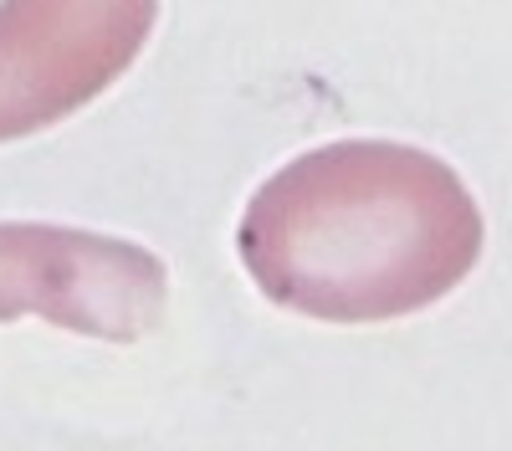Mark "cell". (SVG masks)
Returning a JSON list of instances; mask_svg holds the SVG:
<instances>
[{
  "instance_id": "cell-3",
  "label": "cell",
  "mask_w": 512,
  "mask_h": 451,
  "mask_svg": "<svg viewBox=\"0 0 512 451\" xmlns=\"http://www.w3.org/2000/svg\"><path fill=\"white\" fill-rule=\"evenodd\" d=\"M159 0H0V144L67 123L139 62Z\"/></svg>"
},
{
  "instance_id": "cell-1",
  "label": "cell",
  "mask_w": 512,
  "mask_h": 451,
  "mask_svg": "<svg viewBox=\"0 0 512 451\" xmlns=\"http://www.w3.org/2000/svg\"><path fill=\"white\" fill-rule=\"evenodd\" d=\"M487 221L431 149L333 139L256 185L236 252L262 298L318 323H390L451 298L482 262Z\"/></svg>"
},
{
  "instance_id": "cell-2",
  "label": "cell",
  "mask_w": 512,
  "mask_h": 451,
  "mask_svg": "<svg viewBox=\"0 0 512 451\" xmlns=\"http://www.w3.org/2000/svg\"><path fill=\"white\" fill-rule=\"evenodd\" d=\"M169 267L128 236L0 221V323L47 318L67 334L139 344L164 323Z\"/></svg>"
}]
</instances>
